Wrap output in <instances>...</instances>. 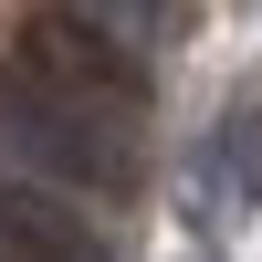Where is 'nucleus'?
Returning a JSON list of instances; mask_svg holds the SVG:
<instances>
[{
	"label": "nucleus",
	"mask_w": 262,
	"mask_h": 262,
	"mask_svg": "<svg viewBox=\"0 0 262 262\" xmlns=\"http://www.w3.org/2000/svg\"><path fill=\"white\" fill-rule=\"evenodd\" d=\"M189 179H200V189H189V200H200V221H231V210L262 189V116H231L221 137L200 147V168H189Z\"/></svg>",
	"instance_id": "nucleus-4"
},
{
	"label": "nucleus",
	"mask_w": 262,
	"mask_h": 262,
	"mask_svg": "<svg viewBox=\"0 0 262 262\" xmlns=\"http://www.w3.org/2000/svg\"><path fill=\"white\" fill-rule=\"evenodd\" d=\"M74 11H84V21H105L116 42H137V53L179 32V0H74Z\"/></svg>",
	"instance_id": "nucleus-5"
},
{
	"label": "nucleus",
	"mask_w": 262,
	"mask_h": 262,
	"mask_svg": "<svg viewBox=\"0 0 262 262\" xmlns=\"http://www.w3.org/2000/svg\"><path fill=\"white\" fill-rule=\"evenodd\" d=\"M0 252L11 262H116L105 231L84 210H63V189L42 179H0Z\"/></svg>",
	"instance_id": "nucleus-3"
},
{
	"label": "nucleus",
	"mask_w": 262,
	"mask_h": 262,
	"mask_svg": "<svg viewBox=\"0 0 262 262\" xmlns=\"http://www.w3.org/2000/svg\"><path fill=\"white\" fill-rule=\"evenodd\" d=\"M21 74L105 105V116H147V53L116 42L105 21H84V11H42L32 32H21Z\"/></svg>",
	"instance_id": "nucleus-2"
},
{
	"label": "nucleus",
	"mask_w": 262,
	"mask_h": 262,
	"mask_svg": "<svg viewBox=\"0 0 262 262\" xmlns=\"http://www.w3.org/2000/svg\"><path fill=\"white\" fill-rule=\"evenodd\" d=\"M0 158L42 189H74V200H126L137 189V147H126V116L63 95L42 74H0Z\"/></svg>",
	"instance_id": "nucleus-1"
}]
</instances>
